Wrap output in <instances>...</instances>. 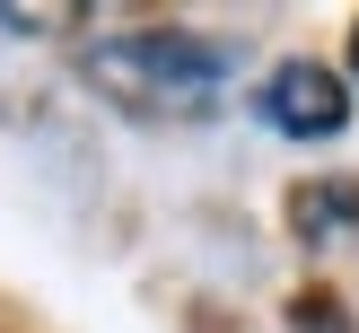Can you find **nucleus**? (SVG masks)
<instances>
[{
    "mask_svg": "<svg viewBox=\"0 0 359 333\" xmlns=\"http://www.w3.org/2000/svg\"><path fill=\"white\" fill-rule=\"evenodd\" d=\"M255 114L272 123L280 140H333L351 123V88H342V70H325V62H280L272 79L255 88Z\"/></svg>",
    "mask_w": 359,
    "mask_h": 333,
    "instance_id": "f03ea898",
    "label": "nucleus"
},
{
    "mask_svg": "<svg viewBox=\"0 0 359 333\" xmlns=\"http://www.w3.org/2000/svg\"><path fill=\"white\" fill-rule=\"evenodd\" d=\"M228 44L219 35H193V27H114L79 53V79L97 88L105 105L140 123H184V114H210L228 88Z\"/></svg>",
    "mask_w": 359,
    "mask_h": 333,
    "instance_id": "f257e3e1",
    "label": "nucleus"
},
{
    "mask_svg": "<svg viewBox=\"0 0 359 333\" xmlns=\"http://www.w3.org/2000/svg\"><path fill=\"white\" fill-rule=\"evenodd\" d=\"M351 70H359V27H351Z\"/></svg>",
    "mask_w": 359,
    "mask_h": 333,
    "instance_id": "20e7f679",
    "label": "nucleus"
},
{
    "mask_svg": "<svg viewBox=\"0 0 359 333\" xmlns=\"http://www.w3.org/2000/svg\"><path fill=\"white\" fill-rule=\"evenodd\" d=\"M298 237H307V245H342V237H359V175L298 184Z\"/></svg>",
    "mask_w": 359,
    "mask_h": 333,
    "instance_id": "7ed1b4c3",
    "label": "nucleus"
}]
</instances>
